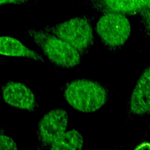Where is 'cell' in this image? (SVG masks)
<instances>
[{
  "mask_svg": "<svg viewBox=\"0 0 150 150\" xmlns=\"http://www.w3.org/2000/svg\"><path fill=\"white\" fill-rule=\"evenodd\" d=\"M84 139L76 129L66 130L49 146L52 150H80L83 146Z\"/></svg>",
  "mask_w": 150,
  "mask_h": 150,
  "instance_id": "9c48e42d",
  "label": "cell"
},
{
  "mask_svg": "<svg viewBox=\"0 0 150 150\" xmlns=\"http://www.w3.org/2000/svg\"><path fill=\"white\" fill-rule=\"evenodd\" d=\"M109 11L127 13L146 7V0H103Z\"/></svg>",
  "mask_w": 150,
  "mask_h": 150,
  "instance_id": "30bf717a",
  "label": "cell"
},
{
  "mask_svg": "<svg viewBox=\"0 0 150 150\" xmlns=\"http://www.w3.org/2000/svg\"><path fill=\"white\" fill-rule=\"evenodd\" d=\"M18 146L11 137L0 132V150H15Z\"/></svg>",
  "mask_w": 150,
  "mask_h": 150,
  "instance_id": "8fae6325",
  "label": "cell"
},
{
  "mask_svg": "<svg viewBox=\"0 0 150 150\" xmlns=\"http://www.w3.org/2000/svg\"><path fill=\"white\" fill-rule=\"evenodd\" d=\"M28 2V0H0V6L3 5H23Z\"/></svg>",
  "mask_w": 150,
  "mask_h": 150,
  "instance_id": "7c38bea8",
  "label": "cell"
},
{
  "mask_svg": "<svg viewBox=\"0 0 150 150\" xmlns=\"http://www.w3.org/2000/svg\"><path fill=\"white\" fill-rule=\"evenodd\" d=\"M0 54L23 57L39 62L43 61L41 54L26 47L19 40L10 36H0Z\"/></svg>",
  "mask_w": 150,
  "mask_h": 150,
  "instance_id": "ba28073f",
  "label": "cell"
},
{
  "mask_svg": "<svg viewBox=\"0 0 150 150\" xmlns=\"http://www.w3.org/2000/svg\"><path fill=\"white\" fill-rule=\"evenodd\" d=\"M2 98L9 105L29 111L36 107L35 96L31 90L23 83L8 81L2 87Z\"/></svg>",
  "mask_w": 150,
  "mask_h": 150,
  "instance_id": "8992f818",
  "label": "cell"
},
{
  "mask_svg": "<svg viewBox=\"0 0 150 150\" xmlns=\"http://www.w3.org/2000/svg\"><path fill=\"white\" fill-rule=\"evenodd\" d=\"M129 108L136 115H142L150 111V67L139 76L132 92Z\"/></svg>",
  "mask_w": 150,
  "mask_h": 150,
  "instance_id": "52a82bcc",
  "label": "cell"
},
{
  "mask_svg": "<svg viewBox=\"0 0 150 150\" xmlns=\"http://www.w3.org/2000/svg\"><path fill=\"white\" fill-rule=\"evenodd\" d=\"M146 7L150 9V0H146Z\"/></svg>",
  "mask_w": 150,
  "mask_h": 150,
  "instance_id": "4fadbf2b",
  "label": "cell"
},
{
  "mask_svg": "<svg viewBox=\"0 0 150 150\" xmlns=\"http://www.w3.org/2000/svg\"><path fill=\"white\" fill-rule=\"evenodd\" d=\"M64 96L67 103L76 110L91 113L97 111L105 104L108 93L101 84L96 81L78 79L66 85Z\"/></svg>",
  "mask_w": 150,
  "mask_h": 150,
  "instance_id": "6da1fadb",
  "label": "cell"
},
{
  "mask_svg": "<svg viewBox=\"0 0 150 150\" xmlns=\"http://www.w3.org/2000/svg\"><path fill=\"white\" fill-rule=\"evenodd\" d=\"M96 31L104 44L116 47L127 42L131 34V26L125 14L110 11L98 19Z\"/></svg>",
  "mask_w": 150,
  "mask_h": 150,
  "instance_id": "277c9868",
  "label": "cell"
},
{
  "mask_svg": "<svg viewBox=\"0 0 150 150\" xmlns=\"http://www.w3.org/2000/svg\"><path fill=\"white\" fill-rule=\"evenodd\" d=\"M43 29L64 40L80 53L86 51L93 42V28L82 17L73 18Z\"/></svg>",
  "mask_w": 150,
  "mask_h": 150,
  "instance_id": "3957f363",
  "label": "cell"
},
{
  "mask_svg": "<svg viewBox=\"0 0 150 150\" xmlns=\"http://www.w3.org/2000/svg\"><path fill=\"white\" fill-rule=\"evenodd\" d=\"M27 35L55 65L64 68H72L80 63V52L57 36L44 29L33 28L28 29Z\"/></svg>",
  "mask_w": 150,
  "mask_h": 150,
  "instance_id": "7a4b0ae2",
  "label": "cell"
},
{
  "mask_svg": "<svg viewBox=\"0 0 150 150\" xmlns=\"http://www.w3.org/2000/svg\"><path fill=\"white\" fill-rule=\"evenodd\" d=\"M69 115L63 108H54L45 114L38 124L37 136L43 146H50L67 129Z\"/></svg>",
  "mask_w": 150,
  "mask_h": 150,
  "instance_id": "5b68a950",
  "label": "cell"
},
{
  "mask_svg": "<svg viewBox=\"0 0 150 150\" xmlns=\"http://www.w3.org/2000/svg\"><path fill=\"white\" fill-rule=\"evenodd\" d=\"M148 22H149V23L150 25V11L148 13Z\"/></svg>",
  "mask_w": 150,
  "mask_h": 150,
  "instance_id": "5bb4252c",
  "label": "cell"
}]
</instances>
